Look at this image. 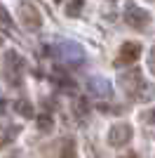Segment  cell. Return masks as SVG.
Returning a JSON list of instances; mask_svg holds the SVG:
<instances>
[{
	"label": "cell",
	"mask_w": 155,
	"mask_h": 158,
	"mask_svg": "<svg viewBox=\"0 0 155 158\" xmlns=\"http://www.w3.org/2000/svg\"><path fill=\"white\" fill-rule=\"evenodd\" d=\"M120 87H122L125 94H129V99H139V102H148L150 94H153V87L143 80V76L136 69L120 76Z\"/></svg>",
	"instance_id": "cell-1"
},
{
	"label": "cell",
	"mask_w": 155,
	"mask_h": 158,
	"mask_svg": "<svg viewBox=\"0 0 155 158\" xmlns=\"http://www.w3.org/2000/svg\"><path fill=\"white\" fill-rule=\"evenodd\" d=\"M21 71H24V61L19 59V54L10 50L5 54V64H2V73L5 78L10 80V85H19V78H21Z\"/></svg>",
	"instance_id": "cell-2"
},
{
	"label": "cell",
	"mask_w": 155,
	"mask_h": 158,
	"mask_svg": "<svg viewBox=\"0 0 155 158\" xmlns=\"http://www.w3.org/2000/svg\"><path fill=\"white\" fill-rule=\"evenodd\" d=\"M19 19L28 31H38L42 26V14L33 2H21L19 5Z\"/></svg>",
	"instance_id": "cell-3"
},
{
	"label": "cell",
	"mask_w": 155,
	"mask_h": 158,
	"mask_svg": "<svg viewBox=\"0 0 155 158\" xmlns=\"http://www.w3.org/2000/svg\"><path fill=\"white\" fill-rule=\"evenodd\" d=\"M132 125L129 123H117V125H113L108 130V144L113 146V149H122V146H127L129 142H132Z\"/></svg>",
	"instance_id": "cell-4"
},
{
	"label": "cell",
	"mask_w": 155,
	"mask_h": 158,
	"mask_svg": "<svg viewBox=\"0 0 155 158\" xmlns=\"http://www.w3.org/2000/svg\"><path fill=\"white\" fill-rule=\"evenodd\" d=\"M125 21H127L132 28H136V31H143V28H148V24H150V14L146 12L143 7L127 5V10H125Z\"/></svg>",
	"instance_id": "cell-5"
},
{
	"label": "cell",
	"mask_w": 155,
	"mask_h": 158,
	"mask_svg": "<svg viewBox=\"0 0 155 158\" xmlns=\"http://www.w3.org/2000/svg\"><path fill=\"white\" fill-rule=\"evenodd\" d=\"M139 54H141V45L139 43H125L122 47H120V59L122 64H132V61L139 59Z\"/></svg>",
	"instance_id": "cell-6"
},
{
	"label": "cell",
	"mask_w": 155,
	"mask_h": 158,
	"mask_svg": "<svg viewBox=\"0 0 155 158\" xmlns=\"http://www.w3.org/2000/svg\"><path fill=\"white\" fill-rule=\"evenodd\" d=\"M14 109H17V113H19V116H24V118H33V116H35L33 104L28 102V99H19V102L14 104Z\"/></svg>",
	"instance_id": "cell-7"
},
{
	"label": "cell",
	"mask_w": 155,
	"mask_h": 158,
	"mask_svg": "<svg viewBox=\"0 0 155 158\" xmlns=\"http://www.w3.org/2000/svg\"><path fill=\"white\" fill-rule=\"evenodd\" d=\"M89 87L94 90V92H101L103 97H108V94H110V85L106 83V80H97V78H92V80H89Z\"/></svg>",
	"instance_id": "cell-8"
},
{
	"label": "cell",
	"mask_w": 155,
	"mask_h": 158,
	"mask_svg": "<svg viewBox=\"0 0 155 158\" xmlns=\"http://www.w3.org/2000/svg\"><path fill=\"white\" fill-rule=\"evenodd\" d=\"M82 7H85V0H71L66 5V14L68 17H78V14L82 12Z\"/></svg>",
	"instance_id": "cell-9"
},
{
	"label": "cell",
	"mask_w": 155,
	"mask_h": 158,
	"mask_svg": "<svg viewBox=\"0 0 155 158\" xmlns=\"http://www.w3.org/2000/svg\"><path fill=\"white\" fill-rule=\"evenodd\" d=\"M61 158H75V144H73L71 139H66V142H64V151H61Z\"/></svg>",
	"instance_id": "cell-10"
},
{
	"label": "cell",
	"mask_w": 155,
	"mask_h": 158,
	"mask_svg": "<svg viewBox=\"0 0 155 158\" xmlns=\"http://www.w3.org/2000/svg\"><path fill=\"white\" fill-rule=\"evenodd\" d=\"M38 127H40L42 132H52L54 123H52V118H50V116H40V118H38Z\"/></svg>",
	"instance_id": "cell-11"
},
{
	"label": "cell",
	"mask_w": 155,
	"mask_h": 158,
	"mask_svg": "<svg viewBox=\"0 0 155 158\" xmlns=\"http://www.w3.org/2000/svg\"><path fill=\"white\" fill-rule=\"evenodd\" d=\"M0 26H5V28H12V17L7 14V10L2 5H0Z\"/></svg>",
	"instance_id": "cell-12"
},
{
	"label": "cell",
	"mask_w": 155,
	"mask_h": 158,
	"mask_svg": "<svg viewBox=\"0 0 155 158\" xmlns=\"http://www.w3.org/2000/svg\"><path fill=\"white\" fill-rule=\"evenodd\" d=\"M146 116V123H155V111H148V113H143Z\"/></svg>",
	"instance_id": "cell-13"
},
{
	"label": "cell",
	"mask_w": 155,
	"mask_h": 158,
	"mask_svg": "<svg viewBox=\"0 0 155 158\" xmlns=\"http://www.w3.org/2000/svg\"><path fill=\"white\" fill-rule=\"evenodd\" d=\"M150 69L155 71V47H153V52H150Z\"/></svg>",
	"instance_id": "cell-14"
},
{
	"label": "cell",
	"mask_w": 155,
	"mask_h": 158,
	"mask_svg": "<svg viewBox=\"0 0 155 158\" xmlns=\"http://www.w3.org/2000/svg\"><path fill=\"white\" fill-rule=\"evenodd\" d=\"M122 158H139L136 153H127V156H122Z\"/></svg>",
	"instance_id": "cell-15"
},
{
	"label": "cell",
	"mask_w": 155,
	"mask_h": 158,
	"mask_svg": "<svg viewBox=\"0 0 155 158\" xmlns=\"http://www.w3.org/2000/svg\"><path fill=\"white\" fill-rule=\"evenodd\" d=\"M0 146H5V139H0Z\"/></svg>",
	"instance_id": "cell-16"
},
{
	"label": "cell",
	"mask_w": 155,
	"mask_h": 158,
	"mask_svg": "<svg viewBox=\"0 0 155 158\" xmlns=\"http://www.w3.org/2000/svg\"><path fill=\"white\" fill-rule=\"evenodd\" d=\"M54 2H61V0H54Z\"/></svg>",
	"instance_id": "cell-17"
}]
</instances>
